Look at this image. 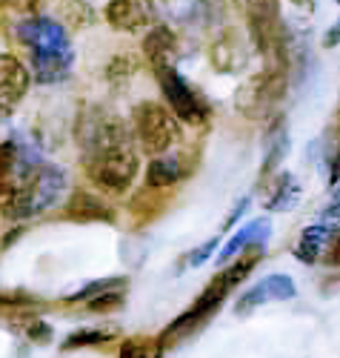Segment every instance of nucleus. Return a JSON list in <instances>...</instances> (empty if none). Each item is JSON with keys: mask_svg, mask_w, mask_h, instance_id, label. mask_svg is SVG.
I'll use <instances>...</instances> for the list:
<instances>
[{"mask_svg": "<svg viewBox=\"0 0 340 358\" xmlns=\"http://www.w3.org/2000/svg\"><path fill=\"white\" fill-rule=\"evenodd\" d=\"M143 55L149 66L158 72V69H169V66H177L180 61V38L175 35V29L158 23L149 29V35L143 41Z\"/></svg>", "mask_w": 340, "mask_h": 358, "instance_id": "ddd939ff", "label": "nucleus"}, {"mask_svg": "<svg viewBox=\"0 0 340 358\" xmlns=\"http://www.w3.org/2000/svg\"><path fill=\"white\" fill-rule=\"evenodd\" d=\"M117 336L114 327H89V330H77L72 336H66V341L60 344L64 352H72V350H83V347H98V344H106Z\"/></svg>", "mask_w": 340, "mask_h": 358, "instance_id": "6ab92c4d", "label": "nucleus"}, {"mask_svg": "<svg viewBox=\"0 0 340 358\" xmlns=\"http://www.w3.org/2000/svg\"><path fill=\"white\" fill-rule=\"evenodd\" d=\"M295 6H300V9H306V12H315V3L318 0H292Z\"/></svg>", "mask_w": 340, "mask_h": 358, "instance_id": "7c9ffc66", "label": "nucleus"}, {"mask_svg": "<svg viewBox=\"0 0 340 358\" xmlns=\"http://www.w3.org/2000/svg\"><path fill=\"white\" fill-rule=\"evenodd\" d=\"M297 295L295 289V281L286 275V273H272L266 278H260L252 289H246L237 304H235V315H252L258 307L269 304V301H292V298Z\"/></svg>", "mask_w": 340, "mask_h": 358, "instance_id": "1a4fd4ad", "label": "nucleus"}, {"mask_svg": "<svg viewBox=\"0 0 340 358\" xmlns=\"http://www.w3.org/2000/svg\"><path fill=\"white\" fill-rule=\"evenodd\" d=\"M183 178L180 161L172 155H154L151 164L146 166V187L149 189H169Z\"/></svg>", "mask_w": 340, "mask_h": 358, "instance_id": "a211bd4d", "label": "nucleus"}, {"mask_svg": "<svg viewBox=\"0 0 340 358\" xmlns=\"http://www.w3.org/2000/svg\"><path fill=\"white\" fill-rule=\"evenodd\" d=\"M66 189V172L57 164L43 161L32 146L20 143L17 166L0 178V215L23 221L35 218L60 201Z\"/></svg>", "mask_w": 340, "mask_h": 358, "instance_id": "f03ea898", "label": "nucleus"}, {"mask_svg": "<svg viewBox=\"0 0 340 358\" xmlns=\"http://www.w3.org/2000/svg\"><path fill=\"white\" fill-rule=\"evenodd\" d=\"M237 255H240L237 261L232 258V264L226 266V270L218 273V275H214V278L206 284V289L195 298V304H192L186 313H183V315H177V318L166 327V330L158 336V344H161L163 352L172 350L177 341H183L186 336H192L195 330H200V327L221 310V304L232 295V289L258 266V261H260V255H263V247H260V244H252V247H246V250L237 252Z\"/></svg>", "mask_w": 340, "mask_h": 358, "instance_id": "7ed1b4c3", "label": "nucleus"}, {"mask_svg": "<svg viewBox=\"0 0 340 358\" xmlns=\"http://www.w3.org/2000/svg\"><path fill=\"white\" fill-rule=\"evenodd\" d=\"M83 166L89 181L103 192H123L138 178L140 161L135 152L132 129L109 109H95L80 127Z\"/></svg>", "mask_w": 340, "mask_h": 358, "instance_id": "f257e3e1", "label": "nucleus"}, {"mask_svg": "<svg viewBox=\"0 0 340 358\" xmlns=\"http://www.w3.org/2000/svg\"><path fill=\"white\" fill-rule=\"evenodd\" d=\"M112 287H126V278H101V281H89V284L80 287L77 292L66 295V301H69V304H75V301H86V298L98 295V292H103V289H112Z\"/></svg>", "mask_w": 340, "mask_h": 358, "instance_id": "4be33fe9", "label": "nucleus"}, {"mask_svg": "<svg viewBox=\"0 0 340 358\" xmlns=\"http://www.w3.org/2000/svg\"><path fill=\"white\" fill-rule=\"evenodd\" d=\"M249 41H246L237 29H223V32L214 38L212 49H209V57H212V66L223 72V75H232V72H240L246 64H249Z\"/></svg>", "mask_w": 340, "mask_h": 358, "instance_id": "9d476101", "label": "nucleus"}, {"mask_svg": "<svg viewBox=\"0 0 340 358\" xmlns=\"http://www.w3.org/2000/svg\"><path fill=\"white\" fill-rule=\"evenodd\" d=\"M120 358H163V350L158 344V338H129L123 341Z\"/></svg>", "mask_w": 340, "mask_h": 358, "instance_id": "aec40b11", "label": "nucleus"}, {"mask_svg": "<svg viewBox=\"0 0 340 358\" xmlns=\"http://www.w3.org/2000/svg\"><path fill=\"white\" fill-rule=\"evenodd\" d=\"M35 304H40V298L29 295V292H20V289L0 292V307H35Z\"/></svg>", "mask_w": 340, "mask_h": 358, "instance_id": "bb28decb", "label": "nucleus"}, {"mask_svg": "<svg viewBox=\"0 0 340 358\" xmlns=\"http://www.w3.org/2000/svg\"><path fill=\"white\" fill-rule=\"evenodd\" d=\"M249 203H252L249 198H243V201L235 206V210H232V215H229V221H226V229H232V227H235V221H237V218H243V213L249 210Z\"/></svg>", "mask_w": 340, "mask_h": 358, "instance_id": "c85d7f7f", "label": "nucleus"}, {"mask_svg": "<svg viewBox=\"0 0 340 358\" xmlns=\"http://www.w3.org/2000/svg\"><path fill=\"white\" fill-rule=\"evenodd\" d=\"M332 238H337V229L326 227V224H315V227H306L297 238V244L292 247V255L300 261V264H318L329 247Z\"/></svg>", "mask_w": 340, "mask_h": 358, "instance_id": "4468645a", "label": "nucleus"}, {"mask_svg": "<svg viewBox=\"0 0 340 358\" xmlns=\"http://www.w3.org/2000/svg\"><path fill=\"white\" fill-rule=\"evenodd\" d=\"M64 15H66L72 29H83V26H89L91 20H95V12H91V6L83 3V0H69V3L64 6Z\"/></svg>", "mask_w": 340, "mask_h": 358, "instance_id": "b1692460", "label": "nucleus"}, {"mask_svg": "<svg viewBox=\"0 0 340 358\" xmlns=\"http://www.w3.org/2000/svg\"><path fill=\"white\" fill-rule=\"evenodd\" d=\"M26 336L32 338L35 344H49L52 341V327L43 321H29L26 324Z\"/></svg>", "mask_w": 340, "mask_h": 358, "instance_id": "cd10ccee", "label": "nucleus"}, {"mask_svg": "<svg viewBox=\"0 0 340 358\" xmlns=\"http://www.w3.org/2000/svg\"><path fill=\"white\" fill-rule=\"evenodd\" d=\"M337 38H340V32H337V23H334L329 32H326V38H323V46H326V49H334V46H337Z\"/></svg>", "mask_w": 340, "mask_h": 358, "instance_id": "c756f323", "label": "nucleus"}, {"mask_svg": "<svg viewBox=\"0 0 340 358\" xmlns=\"http://www.w3.org/2000/svg\"><path fill=\"white\" fill-rule=\"evenodd\" d=\"M283 117H277V124L269 129V143H266V158H263V166H260V184L266 178L283 164V158L289 155V135H286V124H281Z\"/></svg>", "mask_w": 340, "mask_h": 358, "instance_id": "f3484780", "label": "nucleus"}, {"mask_svg": "<svg viewBox=\"0 0 340 358\" xmlns=\"http://www.w3.org/2000/svg\"><path fill=\"white\" fill-rule=\"evenodd\" d=\"M218 247H221V238H218V235L209 238L206 244H200L198 250H192V252L183 255V258H186V266H203L214 252H218Z\"/></svg>", "mask_w": 340, "mask_h": 358, "instance_id": "a878e982", "label": "nucleus"}, {"mask_svg": "<svg viewBox=\"0 0 340 358\" xmlns=\"http://www.w3.org/2000/svg\"><path fill=\"white\" fill-rule=\"evenodd\" d=\"M158 83H161V92L169 103V112L177 117V124H206L209 121V103L203 101V95L198 89L177 72V66L169 69H158Z\"/></svg>", "mask_w": 340, "mask_h": 358, "instance_id": "0eeeda50", "label": "nucleus"}, {"mask_svg": "<svg viewBox=\"0 0 340 358\" xmlns=\"http://www.w3.org/2000/svg\"><path fill=\"white\" fill-rule=\"evenodd\" d=\"M15 35L23 46L32 52V75L38 83H57L72 72L75 64V49L69 41V32L57 20L35 15L23 17L15 29Z\"/></svg>", "mask_w": 340, "mask_h": 358, "instance_id": "20e7f679", "label": "nucleus"}, {"mask_svg": "<svg viewBox=\"0 0 340 358\" xmlns=\"http://www.w3.org/2000/svg\"><path fill=\"white\" fill-rule=\"evenodd\" d=\"M132 75H135V61H132L129 55H117L114 61L109 64V69H106V78H109V83H112V86L126 83Z\"/></svg>", "mask_w": 340, "mask_h": 358, "instance_id": "5701e85b", "label": "nucleus"}, {"mask_svg": "<svg viewBox=\"0 0 340 358\" xmlns=\"http://www.w3.org/2000/svg\"><path fill=\"white\" fill-rule=\"evenodd\" d=\"M243 12L246 26H249V41L266 57V66H289L292 43L277 0H246Z\"/></svg>", "mask_w": 340, "mask_h": 358, "instance_id": "39448f33", "label": "nucleus"}, {"mask_svg": "<svg viewBox=\"0 0 340 358\" xmlns=\"http://www.w3.org/2000/svg\"><path fill=\"white\" fill-rule=\"evenodd\" d=\"M29 83H32V75L17 57L9 52L0 55V121L15 115L29 92Z\"/></svg>", "mask_w": 340, "mask_h": 358, "instance_id": "6e6552de", "label": "nucleus"}, {"mask_svg": "<svg viewBox=\"0 0 340 358\" xmlns=\"http://www.w3.org/2000/svg\"><path fill=\"white\" fill-rule=\"evenodd\" d=\"M300 198V184L297 178L292 172H277L274 181L269 187V195L263 201L266 213H277V210H289V206H295V201Z\"/></svg>", "mask_w": 340, "mask_h": 358, "instance_id": "dca6fc26", "label": "nucleus"}, {"mask_svg": "<svg viewBox=\"0 0 340 358\" xmlns=\"http://www.w3.org/2000/svg\"><path fill=\"white\" fill-rule=\"evenodd\" d=\"M269 235H272V221H269V218H258V221H252V224H246L243 229H237V232L229 238V241H226V247L221 250V261H232L237 252H243L246 247H252V244L266 247Z\"/></svg>", "mask_w": 340, "mask_h": 358, "instance_id": "2eb2a0df", "label": "nucleus"}, {"mask_svg": "<svg viewBox=\"0 0 340 358\" xmlns=\"http://www.w3.org/2000/svg\"><path fill=\"white\" fill-rule=\"evenodd\" d=\"M132 124H135V138L146 155L169 152V146H175L180 138L177 117L169 112V106H163L158 101L138 103L132 112Z\"/></svg>", "mask_w": 340, "mask_h": 358, "instance_id": "423d86ee", "label": "nucleus"}, {"mask_svg": "<svg viewBox=\"0 0 340 358\" xmlns=\"http://www.w3.org/2000/svg\"><path fill=\"white\" fill-rule=\"evenodd\" d=\"M154 0H109L106 23L117 32H138L154 23Z\"/></svg>", "mask_w": 340, "mask_h": 358, "instance_id": "9b49d317", "label": "nucleus"}, {"mask_svg": "<svg viewBox=\"0 0 340 358\" xmlns=\"http://www.w3.org/2000/svg\"><path fill=\"white\" fill-rule=\"evenodd\" d=\"M64 218L77 224H114L117 215L112 206L89 189H75L64 206Z\"/></svg>", "mask_w": 340, "mask_h": 358, "instance_id": "f8f14e48", "label": "nucleus"}, {"mask_svg": "<svg viewBox=\"0 0 340 358\" xmlns=\"http://www.w3.org/2000/svg\"><path fill=\"white\" fill-rule=\"evenodd\" d=\"M20 161V143L17 141H0V178H6Z\"/></svg>", "mask_w": 340, "mask_h": 358, "instance_id": "393cba45", "label": "nucleus"}, {"mask_svg": "<svg viewBox=\"0 0 340 358\" xmlns=\"http://www.w3.org/2000/svg\"><path fill=\"white\" fill-rule=\"evenodd\" d=\"M89 301V313H114V310H123V292H117V287H112V289H103V292H98V295H91V298H86Z\"/></svg>", "mask_w": 340, "mask_h": 358, "instance_id": "412c9836", "label": "nucleus"}]
</instances>
